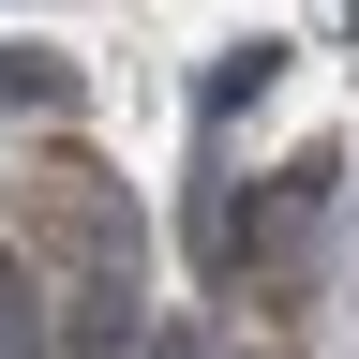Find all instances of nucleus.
<instances>
[{
	"instance_id": "obj_1",
	"label": "nucleus",
	"mask_w": 359,
	"mask_h": 359,
	"mask_svg": "<svg viewBox=\"0 0 359 359\" xmlns=\"http://www.w3.org/2000/svg\"><path fill=\"white\" fill-rule=\"evenodd\" d=\"M60 90H75L60 45H0V105H60Z\"/></svg>"
},
{
	"instance_id": "obj_2",
	"label": "nucleus",
	"mask_w": 359,
	"mask_h": 359,
	"mask_svg": "<svg viewBox=\"0 0 359 359\" xmlns=\"http://www.w3.org/2000/svg\"><path fill=\"white\" fill-rule=\"evenodd\" d=\"M269 60H285V45H224V60H210V105H255V90H269Z\"/></svg>"
},
{
	"instance_id": "obj_3",
	"label": "nucleus",
	"mask_w": 359,
	"mask_h": 359,
	"mask_svg": "<svg viewBox=\"0 0 359 359\" xmlns=\"http://www.w3.org/2000/svg\"><path fill=\"white\" fill-rule=\"evenodd\" d=\"M255 359H285V344H255Z\"/></svg>"
}]
</instances>
